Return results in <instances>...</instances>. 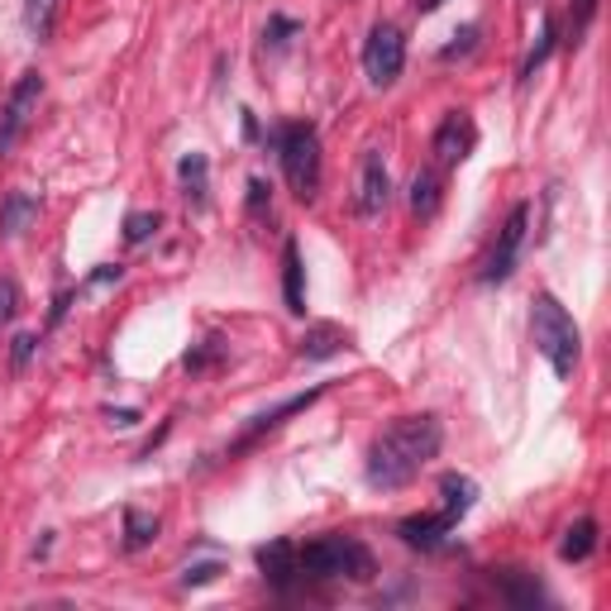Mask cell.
Listing matches in <instances>:
<instances>
[{"instance_id":"obj_15","label":"cell","mask_w":611,"mask_h":611,"mask_svg":"<svg viewBox=\"0 0 611 611\" xmlns=\"http://www.w3.org/2000/svg\"><path fill=\"white\" fill-rule=\"evenodd\" d=\"M340 349H349V330H340V326H310L302 334V344H296V354H302L306 364H326V358H334Z\"/></svg>"},{"instance_id":"obj_22","label":"cell","mask_w":611,"mask_h":611,"mask_svg":"<svg viewBox=\"0 0 611 611\" xmlns=\"http://www.w3.org/2000/svg\"><path fill=\"white\" fill-rule=\"evenodd\" d=\"M158 540V517H143V511L129 507L125 511V549H143Z\"/></svg>"},{"instance_id":"obj_30","label":"cell","mask_w":611,"mask_h":611,"mask_svg":"<svg viewBox=\"0 0 611 611\" xmlns=\"http://www.w3.org/2000/svg\"><path fill=\"white\" fill-rule=\"evenodd\" d=\"M220 578V564H196V569H187V588H201V583H215Z\"/></svg>"},{"instance_id":"obj_33","label":"cell","mask_w":611,"mask_h":611,"mask_svg":"<svg viewBox=\"0 0 611 611\" xmlns=\"http://www.w3.org/2000/svg\"><path fill=\"white\" fill-rule=\"evenodd\" d=\"M416 5H421V10H440V5H445V0H416Z\"/></svg>"},{"instance_id":"obj_16","label":"cell","mask_w":611,"mask_h":611,"mask_svg":"<svg viewBox=\"0 0 611 611\" xmlns=\"http://www.w3.org/2000/svg\"><path fill=\"white\" fill-rule=\"evenodd\" d=\"M282 292H287V310L306 316V268H302L296 239H287V249H282Z\"/></svg>"},{"instance_id":"obj_25","label":"cell","mask_w":611,"mask_h":611,"mask_svg":"<svg viewBox=\"0 0 611 611\" xmlns=\"http://www.w3.org/2000/svg\"><path fill=\"white\" fill-rule=\"evenodd\" d=\"M292 34H302V24L287 20V15H272L268 29H263V48H287L292 43Z\"/></svg>"},{"instance_id":"obj_24","label":"cell","mask_w":611,"mask_h":611,"mask_svg":"<svg viewBox=\"0 0 611 611\" xmlns=\"http://www.w3.org/2000/svg\"><path fill=\"white\" fill-rule=\"evenodd\" d=\"M549 53H555V20H545V24H540V43H535V48H531V58L521 63V81H531V77H535V67H545V58H549Z\"/></svg>"},{"instance_id":"obj_6","label":"cell","mask_w":611,"mask_h":611,"mask_svg":"<svg viewBox=\"0 0 611 611\" xmlns=\"http://www.w3.org/2000/svg\"><path fill=\"white\" fill-rule=\"evenodd\" d=\"M406 67V39L397 24H373L368 29V43H364V72L373 87H387V81H397Z\"/></svg>"},{"instance_id":"obj_10","label":"cell","mask_w":611,"mask_h":611,"mask_svg":"<svg viewBox=\"0 0 611 611\" xmlns=\"http://www.w3.org/2000/svg\"><path fill=\"white\" fill-rule=\"evenodd\" d=\"M320 392H326V387H310V392H302V397H287L282 406H272V411H258L254 421L244 425V435H239L234 454H239V449H249V445H254V440H263V435H272V430H278V425L287 421V416H302L306 406H316V402H320Z\"/></svg>"},{"instance_id":"obj_8","label":"cell","mask_w":611,"mask_h":611,"mask_svg":"<svg viewBox=\"0 0 611 611\" xmlns=\"http://www.w3.org/2000/svg\"><path fill=\"white\" fill-rule=\"evenodd\" d=\"M473 143H478V129H473L469 111H449L445 119H440V129H435V158H440V167L463 163L473 153Z\"/></svg>"},{"instance_id":"obj_11","label":"cell","mask_w":611,"mask_h":611,"mask_svg":"<svg viewBox=\"0 0 611 611\" xmlns=\"http://www.w3.org/2000/svg\"><path fill=\"white\" fill-rule=\"evenodd\" d=\"M258 569H263V578H268L278 593H292V583L302 578V573H296V545L292 540L263 545L258 549Z\"/></svg>"},{"instance_id":"obj_21","label":"cell","mask_w":611,"mask_h":611,"mask_svg":"<svg viewBox=\"0 0 611 611\" xmlns=\"http://www.w3.org/2000/svg\"><path fill=\"white\" fill-rule=\"evenodd\" d=\"M206 173H211L206 153H187V158L177 163V177H182L187 196H196V201H206Z\"/></svg>"},{"instance_id":"obj_5","label":"cell","mask_w":611,"mask_h":611,"mask_svg":"<svg viewBox=\"0 0 611 611\" xmlns=\"http://www.w3.org/2000/svg\"><path fill=\"white\" fill-rule=\"evenodd\" d=\"M39 101H43V77L34 67L20 72V81L10 87L5 105H0V158H10V153H15V143L24 139L29 119L39 115Z\"/></svg>"},{"instance_id":"obj_31","label":"cell","mask_w":611,"mask_h":611,"mask_svg":"<svg viewBox=\"0 0 611 611\" xmlns=\"http://www.w3.org/2000/svg\"><path fill=\"white\" fill-rule=\"evenodd\" d=\"M34 344H39V340H34V334H20V340H15V349H10V364H15V368H24V364H29V358H34Z\"/></svg>"},{"instance_id":"obj_18","label":"cell","mask_w":611,"mask_h":611,"mask_svg":"<svg viewBox=\"0 0 611 611\" xmlns=\"http://www.w3.org/2000/svg\"><path fill=\"white\" fill-rule=\"evenodd\" d=\"M597 549V521L593 517H583V521H573L569 531H564V545H559V559H569V564H583Z\"/></svg>"},{"instance_id":"obj_27","label":"cell","mask_w":611,"mask_h":611,"mask_svg":"<svg viewBox=\"0 0 611 611\" xmlns=\"http://www.w3.org/2000/svg\"><path fill=\"white\" fill-rule=\"evenodd\" d=\"M220 354H225V344H220V340H206L201 349H191V354L182 358V364H187V373H206V368H211Z\"/></svg>"},{"instance_id":"obj_28","label":"cell","mask_w":611,"mask_h":611,"mask_svg":"<svg viewBox=\"0 0 611 611\" xmlns=\"http://www.w3.org/2000/svg\"><path fill=\"white\" fill-rule=\"evenodd\" d=\"M20 316V282L15 278H0V326Z\"/></svg>"},{"instance_id":"obj_2","label":"cell","mask_w":611,"mask_h":611,"mask_svg":"<svg viewBox=\"0 0 611 611\" xmlns=\"http://www.w3.org/2000/svg\"><path fill=\"white\" fill-rule=\"evenodd\" d=\"M296 573L302 578H354V583H368L373 578V555H368V545H358L354 535H320V540H310L296 549Z\"/></svg>"},{"instance_id":"obj_1","label":"cell","mask_w":611,"mask_h":611,"mask_svg":"<svg viewBox=\"0 0 611 611\" xmlns=\"http://www.w3.org/2000/svg\"><path fill=\"white\" fill-rule=\"evenodd\" d=\"M440 445H445V430H440L435 416H402L368 445V469H364L368 483L382 487V493H397V487L416 483L425 463L440 454Z\"/></svg>"},{"instance_id":"obj_9","label":"cell","mask_w":611,"mask_h":611,"mask_svg":"<svg viewBox=\"0 0 611 611\" xmlns=\"http://www.w3.org/2000/svg\"><path fill=\"white\" fill-rule=\"evenodd\" d=\"M387 196H392L387 163H382L378 149H368L364 153V167H358V196H354V206H358V215H382V211H387Z\"/></svg>"},{"instance_id":"obj_19","label":"cell","mask_w":611,"mask_h":611,"mask_svg":"<svg viewBox=\"0 0 611 611\" xmlns=\"http://www.w3.org/2000/svg\"><path fill=\"white\" fill-rule=\"evenodd\" d=\"M53 24H58V0H24V29H29L34 43L53 39Z\"/></svg>"},{"instance_id":"obj_12","label":"cell","mask_w":611,"mask_h":611,"mask_svg":"<svg viewBox=\"0 0 611 611\" xmlns=\"http://www.w3.org/2000/svg\"><path fill=\"white\" fill-rule=\"evenodd\" d=\"M454 525L459 521H449L445 511H435V517H406L397 525V535H402V545H411V549H440L454 535Z\"/></svg>"},{"instance_id":"obj_13","label":"cell","mask_w":611,"mask_h":611,"mask_svg":"<svg viewBox=\"0 0 611 611\" xmlns=\"http://www.w3.org/2000/svg\"><path fill=\"white\" fill-rule=\"evenodd\" d=\"M493 588L507 597L511 607H540L545 602V588L535 583V573H525V569H493Z\"/></svg>"},{"instance_id":"obj_4","label":"cell","mask_w":611,"mask_h":611,"mask_svg":"<svg viewBox=\"0 0 611 611\" xmlns=\"http://www.w3.org/2000/svg\"><path fill=\"white\" fill-rule=\"evenodd\" d=\"M278 158L296 201L320 196V135L310 125H282L278 129Z\"/></svg>"},{"instance_id":"obj_29","label":"cell","mask_w":611,"mask_h":611,"mask_svg":"<svg viewBox=\"0 0 611 611\" xmlns=\"http://www.w3.org/2000/svg\"><path fill=\"white\" fill-rule=\"evenodd\" d=\"M268 201H272V187L263 182V177H249V211L263 215V211H268Z\"/></svg>"},{"instance_id":"obj_26","label":"cell","mask_w":611,"mask_h":611,"mask_svg":"<svg viewBox=\"0 0 611 611\" xmlns=\"http://www.w3.org/2000/svg\"><path fill=\"white\" fill-rule=\"evenodd\" d=\"M158 225H163V220H158L153 211H135V215L125 220V244H143V239L158 230Z\"/></svg>"},{"instance_id":"obj_20","label":"cell","mask_w":611,"mask_h":611,"mask_svg":"<svg viewBox=\"0 0 611 611\" xmlns=\"http://www.w3.org/2000/svg\"><path fill=\"white\" fill-rule=\"evenodd\" d=\"M411 211L416 215H435L440 211V173L425 167V173L411 177Z\"/></svg>"},{"instance_id":"obj_32","label":"cell","mask_w":611,"mask_h":611,"mask_svg":"<svg viewBox=\"0 0 611 611\" xmlns=\"http://www.w3.org/2000/svg\"><path fill=\"white\" fill-rule=\"evenodd\" d=\"M105 416H111L115 425H135L139 421V411H105Z\"/></svg>"},{"instance_id":"obj_7","label":"cell","mask_w":611,"mask_h":611,"mask_svg":"<svg viewBox=\"0 0 611 611\" xmlns=\"http://www.w3.org/2000/svg\"><path fill=\"white\" fill-rule=\"evenodd\" d=\"M525 230H531V206H517L507 215V225L497 230V244H493V254H487L483 263V278L487 287H497V282H507L511 272H517V258H521V244H525Z\"/></svg>"},{"instance_id":"obj_14","label":"cell","mask_w":611,"mask_h":611,"mask_svg":"<svg viewBox=\"0 0 611 611\" xmlns=\"http://www.w3.org/2000/svg\"><path fill=\"white\" fill-rule=\"evenodd\" d=\"M34 220H39V196H29V191H5V201H0V239H20Z\"/></svg>"},{"instance_id":"obj_3","label":"cell","mask_w":611,"mask_h":611,"mask_svg":"<svg viewBox=\"0 0 611 611\" xmlns=\"http://www.w3.org/2000/svg\"><path fill=\"white\" fill-rule=\"evenodd\" d=\"M531 340H535V349L545 354V364L555 368V378H569L573 368H578V344H583V334H578V326H573V316H569V310L559 306L549 292L535 296Z\"/></svg>"},{"instance_id":"obj_23","label":"cell","mask_w":611,"mask_h":611,"mask_svg":"<svg viewBox=\"0 0 611 611\" xmlns=\"http://www.w3.org/2000/svg\"><path fill=\"white\" fill-rule=\"evenodd\" d=\"M593 20H597V0H573L569 5V48H578L583 43V34L593 29Z\"/></svg>"},{"instance_id":"obj_17","label":"cell","mask_w":611,"mask_h":611,"mask_svg":"<svg viewBox=\"0 0 611 611\" xmlns=\"http://www.w3.org/2000/svg\"><path fill=\"white\" fill-rule=\"evenodd\" d=\"M440 493H445V517L449 521H463L473 511V501H478V487H473V478H463V473H445L440 478Z\"/></svg>"}]
</instances>
